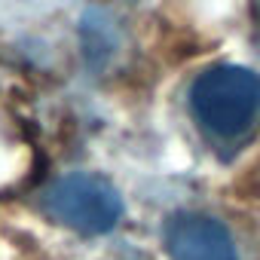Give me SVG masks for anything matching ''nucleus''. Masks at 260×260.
Returning <instances> with one entry per match:
<instances>
[{"label": "nucleus", "instance_id": "2", "mask_svg": "<svg viewBox=\"0 0 260 260\" xmlns=\"http://www.w3.org/2000/svg\"><path fill=\"white\" fill-rule=\"evenodd\" d=\"M40 208L61 226L83 236H104L122 217V196L101 175L71 172L55 178L40 193Z\"/></svg>", "mask_w": 260, "mask_h": 260}, {"label": "nucleus", "instance_id": "1", "mask_svg": "<svg viewBox=\"0 0 260 260\" xmlns=\"http://www.w3.org/2000/svg\"><path fill=\"white\" fill-rule=\"evenodd\" d=\"M193 119L217 141H242L260 122V77L242 64H214L190 86Z\"/></svg>", "mask_w": 260, "mask_h": 260}, {"label": "nucleus", "instance_id": "3", "mask_svg": "<svg viewBox=\"0 0 260 260\" xmlns=\"http://www.w3.org/2000/svg\"><path fill=\"white\" fill-rule=\"evenodd\" d=\"M172 260H239V248L230 230L199 211H178L162 230Z\"/></svg>", "mask_w": 260, "mask_h": 260}]
</instances>
